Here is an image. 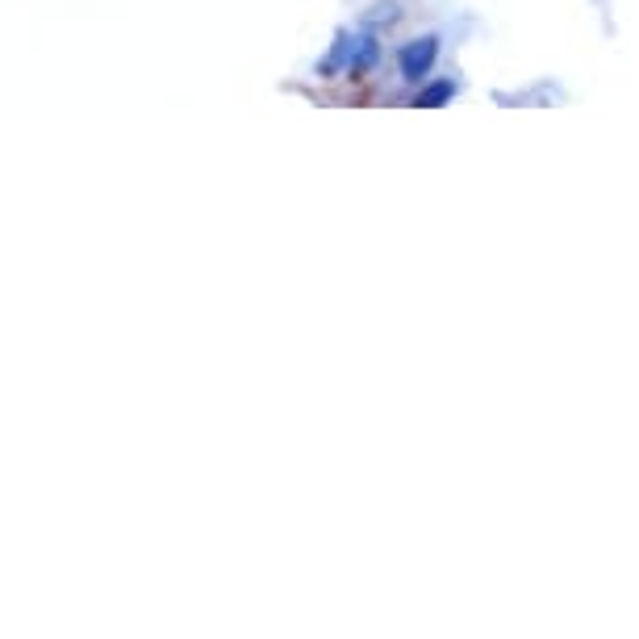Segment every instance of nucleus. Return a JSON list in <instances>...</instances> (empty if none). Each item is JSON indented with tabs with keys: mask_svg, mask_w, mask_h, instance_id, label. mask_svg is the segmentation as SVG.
<instances>
[{
	"mask_svg": "<svg viewBox=\"0 0 639 639\" xmlns=\"http://www.w3.org/2000/svg\"><path fill=\"white\" fill-rule=\"evenodd\" d=\"M439 59V38H410L406 46L397 51V67H401V76H406L410 84H426V71L435 67Z\"/></svg>",
	"mask_w": 639,
	"mask_h": 639,
	"instance_id": "nucleus-1",
	"label": "nucleus"
},
{
	"mask_svg": "<svg viewBox=\"0 0 639 639\" xmlns=\"http://www.w3.org/2000/svg\"><path fill=\"white\" fill-rule=\"evenodd\" d=\"M376 59H381V38H376V34H364L360 42L351 46V63H347V76H351V80L368 76Z\"/></svg>",
	"mask_w": 639,
	"mask_h": 639,
	"instance_id": "nucleus-2",
	"label": "nucleus"
},
{
	"mask_svg": "<svg viewBox=\"0 0 639 639\" xmlns=\"http://www.w3.org/2000/svg\"><path fill=\"white\" fill-rule=\"evenodd\" d=\"M452 97H456V80H431V84H426L418 97H414V105H418V109H443Z\"/></svg>",
	"mask_w": 639,
	"mask_h": 639,
	"instance_id": "nucleus-3",
	"label": "nucleus"
},
{
	"mask_svg": "<svg viewBox=\"0 0 639 639\" xmlns=\"http://www.w3.org/2000/svg\"><path fill=\"white\" fill-rule=\"evenodd\" d=\"M343 63H351V34H339V38H335V51H330V55L318 63V71H322V76H335Z\"/></svg>",
	"mask_w": 639,
	"mask_h": 639,
	"instance_id": "nucleus-4",
	"label": "nucleus"
}]
</instances>
